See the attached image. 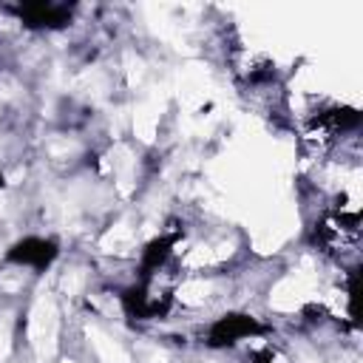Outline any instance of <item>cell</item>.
<instances>
[{
    "label": "cell",
    "mask_w": 363,
    "mask_h": 363,
    "mask_svg": "<svg viewBox=\"0 0 363 363\" xmlns=\"http://www.w3.org/2000/svg\"><path fill=\"white\" fill-rule=\"evenodd\" d=\"M264 326L252 318V315H244V312H230V315H221L213 320V326L207 329V346L210 349H224V346H233L244 337H252V335H261Z\"/></svg>",
    "instance_id": "6da1fadb"
},
{
    "label": "cell",
    "mask_w": 363,
    "mask_h": 363,
    "mask_svg": "<svg viewBox=\"0 0 363 363\" xmlns=\"http://www.w3.org/2000/svg\"><path fill=\"white\" fill-rule=\"evenodd\" d=\"M57 244L51 238H37V235H28L23 241H17L9 252H6V261L11 264H23V267H34L37 272L48 269L51 261L57 258Z\"/></svg>",
    "instance_id": "7a4b0ae2"
},
{
    "label": "cell",
    "mask_w": 363,
    "mask_h": 363,
    "mask_svg": "<svg viewBox=\"0 0 363 363\" xmlns=\"http://www.w3.org/2000/svg\"><path fill=\"white\" fill-rule=\"evenodd\" d=\"M3 184H6V176H3V170H0V187H3Z\"/></svg>",
    "instance_id": "3957f363"
}]
</instances>
